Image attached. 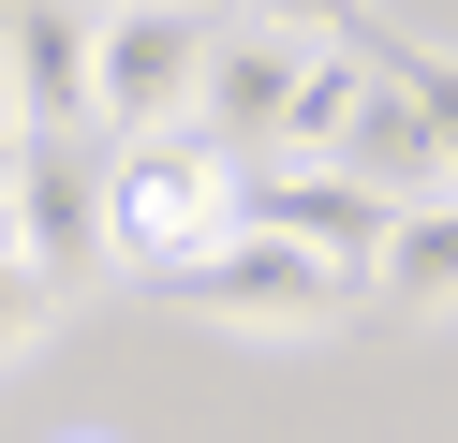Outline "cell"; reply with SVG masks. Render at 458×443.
Wrapping results in <instances>:
<instances>
[{"label": "cell", "instance_id": "1", "mask_svg": "<svg viewBox=\"0 0 458 443\" xmlns=\"http://www.w3.org/2000/svg\"><path fill=\"white\" fill-rule=\"evenodd\" d=\"M251 236V163L222 133H163V148H119V207H104V266L133 281H192V266Z\"/></svg>", "mask_w": 458, "mask_h": 443}, {"label": "cell", "instance_id": "2", "mask_svg": "<svg viewBox=\"0 0 458 443\" xmlns=\"http://www.w3.org/2000/svg\"><path fill=\"white\" fill-rule=\"evenodd\" d=\"M208 15H178V0H133V15H104V104L89 133L104 148H163V133H208Z\"/></svg>", "mask_w": 458, "mask_h": 443}, {"label": "cell", "instance_id": "3", "mask_svg": "<svg viewBox=\"0 0 458 443\" xmlns=\"http://www.w3.org/2000/svg\"><path fill=\"white\" fill-rule=\"evenodd\" d=\"M178 311L192 325H237V340H326V325L355 311V281L310 266L296 236H222V251L178 281Z\"/></svg>", "mask_w": 458, "mask_h": 443}, {"label": "cell", "instance_id": "4", "mask_svg": "<svg viewBox=\"0 0 458 443\" xmlns=\"http://www.w3.org/2000/svg\"><path fill=\"white\" fill-rule=\"evenodd\" d=\"M0 207H15V251L45 266V295L89 281V266H104V207H119V148L30 133V148H15V177H0Z\"/></svg>", "mask_w": 458, "mask_h": 443}, {"label": "cell", "instance_id": "5", "mask_svg": "<svg viewBox=\"0 0 458 443\" xmlns=\"http://www.w3.org/2000/svg\"><path fill=\"white\" fill-rule=\"evenodd\" d=\"M310 59H326V30H310V15H237V30L208 45V133L237 148V163L296 133V89H310Z\"/></svg>", "mask_w": 458, "mask_h": 443}, {"label": "cell", "instance_id": "6", "mask_svg": "<svg viewBox=\"0 0 458 443\" xmlns=\"http://www.w3.org/2000/svg\"><path fill=\"white\" fill-rule=\"evenodd\" d=\"M251 236H296L310 266H340V281L369 295V266H385L399 207L355 192V177H326V163H251Z\"/></svg>", "mask_w": 458, "mask_h": 443}, {"label": "cell", "instance_id": "7", "mask_svg": "<svg viewBox=\"0 0 458 443\" xmlns=\"http://www.w3.org/2000/svg\"><path fill=\"white\" fill-rule=\"evenodd\" d=\"M0 74H15V118H30V133H89V104H104V15H74V0L0 15Z\"/></svg>", "mask_w": 458, "mask_h": 443}, {"label": "cell", "instance_id": "8", "mask_svg": "<svg viewBox=\"0 0 458 443\" xmlns=\"http://www.w3.org/2000/svg\"><path fill=\"white\" fill-rule=\"evenodd\" d=\"M399 74V45L385 30H326V59H310V89H296V133H281V163H326L340 177V148H355V118H369V89Z\"/></svg>", "mask_w": 458, "mask_h": 443}, {"label": "cell", "instance_id": "9", "mask_svg": "<svg viewBox=\"0 0 458 443\" xmlns=\"http://www.w3.org/2000/svg\"><path fill=\"white\" fill-rule=\"evenodd\" d=\"M399 59H414V45H399ZM340 177H355V192H385V207H444V163H428L414 74H385V89H369V118H355V148H340Z\"/></svg>", "mask_w": 458, "mask_h": 443}, {"label": "cell", "instance_id": "10", "mask_svg": "<svg viewBox=\"0 0 458 443\" xmlns=\"http://www.w3.org/2000/svg\"><path fill=\"white\" fill-rule=\"evenodd\" d=\"M369 295H385V311H414V325H458V192H444V207H399Z\"/></svg>", "mask_w": 458, "mask_h": 443}, {"label": "cell", "instance_id": "11", "mask_svg": "<svg viewBox=\"0 0 458 443\" xmlns=\"http://www.w3.org/2000/svg\"><path fill=\"white\" fill-rule=\"evenodd\" d=\"M45 311H60V295H45V266L15 251V207H0V354H30V340H45Z\"/></svg>", "mask_w": 458, "mask_h": 443}, {"label": "cell", "instance_id": "12", "mask_svg": "<svg viewBox=\"0 0 458 443\" xmlns=\"http://www.w3.org/2000/svg\"><path fill=\"white\" fill-rule=\"evenodd\" d=\"M399 74H414V118H428V163H444V192H458V59H399Z\"/></svg>", "mask_w": 458, "mask_h": 443}, {"label": "cell", "instance_id": "13", "mask_svg": "<svg viewBox=\"0 0 458 443\" xmlns=\"http://www.w3.org/2000/svg\"><path fill=\"white\" fill-rule=\"evenodd\" d=\"M15 148H30V118H15V74H0V177H15Z\"/></svg>", "mask_w": 458, "mask_h": 443}, {"label": "cell", "instance_id": "14", "mask_svg": "<svg viewBox=\"0 0 458 443\" xmlns=\"http://www.w3.org/2000/svg\"><path fill=\"white\" fill-rule=\"evenodd\" d=\"M74 443H104V429H74Z\"/></svg>", "mask_w": 458, "mask_h": 443}]
</instances>
